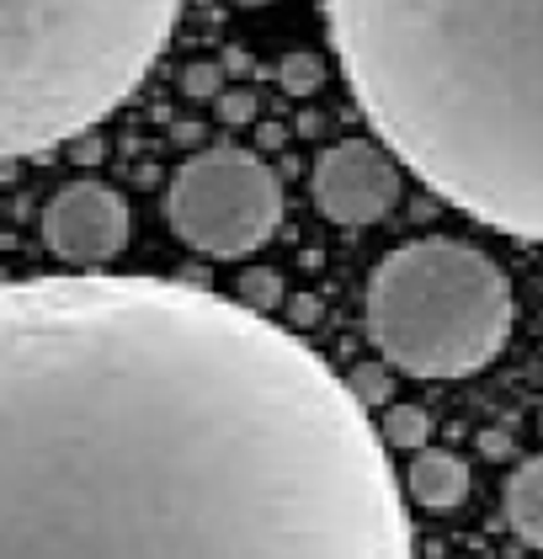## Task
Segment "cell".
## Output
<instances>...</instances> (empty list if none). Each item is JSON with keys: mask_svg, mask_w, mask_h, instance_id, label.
I'll use <instances>...</instances> for the list:
<instances>
[{"mask_svg": "<svg viewBox=\"0 0 543 559\" xmlns=\"http://www.w3.org/2000/svg\"><path fill=\"white\" fill-rule=\"evenodd\" d=\"M0 559H411L368 405L192 283H0Z\"/></svg>", "mask_w": 543, "mask_h": 559, "instance_id": "cell-1", "label": "cell"}, {"mask_svg": "<svg viewBox=\"0 0 543 559\" xmlns=\"http://www.w3.org/2000/svg\"><path fill=\"white\" fill-rule=\"evenodd\" d=\"M374 133L469 218L543 240V0H331Z\"/></svg>", "mask_w": 543, "mask_h": 559, "instance_id": "cell-2", "label": "cell"}, {"mask_svg": "<svg viewBox=\"0 0 543 559\" xmlns=\"http://www.w3.org/2000/svg\"><path fill=\"white\" fill-rule=\"evenodd\" d=\"M181 0H0V160L96 129L155 64Z\"/></svg>", "mask_w": 543, "mask_h": 559, "instance_id": "cell-3", "label": "cell"}, {"mask_svg": "<svg viewBox=\"0 0 543 559\" xmlns=\"http://www.w3.org/2000/svg\"><path fill=\"white\" fill-rule=\"evenodd\" d=\"M368 336L411 379L480 373L511 336V283L469 240H411L368 277Z\"/></svg>", "mask_w": 543, "mask_h": 559, "instance_id": "cell-4", "label": "cell"}, {"mask_svg": "<svg viewBox=\"0 0 543 559\" xmlns=\"http://www.w3.org/2000/svg\"><path fill=\"white\" fill-rule=\"evenodd\" d=\"M166 218L176 240L203 257H251L283 218V181L251 150L213 144L170 176Z\"/></svg>", "mask_w": 543, "mask_h": 559, "instance_id": "cell-5", "label": "cell"}, {"mask_svg": "<svg viewBox=\"0 0 543 559\" xmlns=\"http://www.w3.org/2000/svg\"><path fill=\"white\" fill-rule=\"evenodd\" d=\"M309 192H315V209L331 224L357 229L400 203V166L389 150H378L368 139H341L315 160Z\"/></svg>", "mask_w": 543, "mask_h": 559, "instance_id": "cell-6", "label": "cell"}, {"mask_svg": "<svg viewBox=\"0 0 543 559\" xmlns=\"http://www.w3.org/2000/svg\"><path fill=\"white\" fill-rule=\"evenodd\" d=\"M128 235V198L107 181H70L43 203V246L59 261H113Z\"/></svg>", "mask_w": 543, "mask_h": 559, "instance_id": "cell-7", "label": "cell"}, {"mask_svg": "<svg viewBox=\"0 0 543 559\" xmlns=\"http://www.w3.org/2000/svg\"><path fill=\"white\" fill-rule=\"evenodd\" d=\"M405 490H411V501L421 512H453L469 496V464L459 453H442V448H416Z\"/></svg>", "mask_w": 543, "mask_h": 559, "instance_id": "cell-8", "label": "cell"}, {"mask_svg": "<svg viewBox=\"0 0 543 559\" xmlns=\"http://www.w3.org/2000/svg\"><path fill=\"white\" fill-rule=\"evenodd\" d=\"M506 522L522 544L543 549V459H528L506 479Z\"/></svg>", "mask_w": 543, "mask_h": 559, "instance_id": "cell-9", "label": "cell"}, {"mask_svg": "<svg viewBox=\"0 0 543 559\" xmlns=\"http://www.w3.org/2000/svg\"><path fill=\"white\" fill-rule=\"evenodd\" d=\"M378 437H383V448H426V437H432V416L421 411V405H383V421H378Z\"/></svg>", "mask_w": 543, "mask_h": 559, "instance_id": "cell-10", "label": "cell"}, {"mask_svg": "<svg viewBox=\"0 0 543 559\" xmlns=\"http://www.w3.org/2000/svg\"><path fill=\"white\" fill-rule=\"evenodd\" d=\"M283 294H288V283L272 266H246L240 283H235V299L246 304V309H256V314H267L272 304H283Z\"/></svg>", "mask_w": 543, "mask_h": 559, "instance_id": "cell-11", "label": "cell"}, {"mask_svg": "<svg viewBox=\"0 0 543 559\" xmlns=\"http://www.w3.org/2000/svg\"><path fill=\"white\" fill-rule=\"evenodd\" d=\"M346 389L363 400V405H389V389H394V379H389V368H374V362H357L352 373H346Z\"/></svg>", "mask_w": 543, "mask_h": 559, "instance_id": "cell-12", "label": "cell"}, {"mask_svg": "<svg viewBox=\"0 0 543 559\" xmlns=\"http://www.w3.org/2000/svg\"><path fill=\"white\" fill-rule=\"evenodd\" d=\"M278 75H283V86H288L293 96H309V91H320V81H326V64H320L315 53H288Z\"/></svg>", "mask_w": 543, "mask_h": 559, "instance_id": "cell-13", "label": "cell"}, {"mask_svg": "<svg viewBox=\"0 0 543 559\" xmlns=\"http://www.w3.org/2000/svg\"><path fill=\"white\" fill-rule=\"evenodd\" d=\"M181 91H187V96H198V102H203V96H219V91H224V64H187V70H181Z\"/></svg>", "mask_w": 543, "mask_h": 559, "instance_id": "cell-14", "label": "cell"}, {"mask_svg": "<svg viewBox=\"0 0 543 559\" xmlns=\"http://www.w3.org/2000/svg\"><path fill=\"white\" fill-rule=\"evenodd\" d=\"M213 102H219V118H224V123H251L256 118V96L251 91H229L224 86Z\"/></svg>", "mask_w": 543, "mask_h": 559, "instance_id": "cell-15", "label": "cell"}, {"mask_svg": "<svg viewBox=\"0 0 543 559\" xmlns=\"http://www.w3.org/2000/svg\"><path fill=\"white\" fill-rule=\"evenodd\" d=\"M506 448H511V437H506V431H485V437H480V453H485V459H501Z\"/></svg>", "mask_w": 543, "mask_h": 559, "instance_id": "cell-16", "label": "cell"}, {"mask_svg": "<svg viewBox=\"0 0 543 559\" xmlns=\"http://www.w3.org/2000/svg\"><path fill=\"white\" fill-rule=\"evenodd\" d=\"M293 320H298V325H315V320H320V304L309 299V294H304V299H293Z\"/></svg>", "mask_w": 543, "mask_h": 559, "instance_id": "cell-17", "label": "cell"}, {"mask_svg": "<svg viewBox=\"0 0 543 559\" xmlns=\"http://www.w3.org/2000/svg\"><path fill=\"white\" fill-rule=\"evenodd\" d=\"M235 5H272V0H235Z\"/></svg>", "mask_w": 543, "mask_h": 559, "instance_id": "cell-18", "label": "cell"}]
</instances>
